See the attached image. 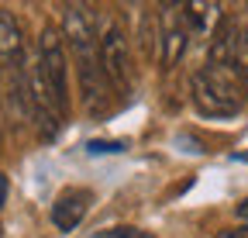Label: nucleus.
Instances as JSON below:
<instances>
[{
  "label": "nucleus",
  "mask_w": 248,
  "mask_h": 238,
  "mask_svg": "<svg viewBox=\"0 0 248 238\" xmlns=\"http://www.w3.org/2000/svg\"><path fill=\"white\" fill-rule=\"evenodd\" d=\"M86 152L90 156H117V152H124V142H86Z\"/></svg>",
  "instance_id": "obj_9"
},
{
  "label": "nucleus",
  "mask_w": 248,
  "mask_h": 238,
  "mask_svg": "<svg viewBox=\"0 0 248 238\" xmlns=\"http://www.w3.org/2000/svg\"><path fill=\"white\" fill-rule=\"evenodd\" d=\"M97 55H100V69L107 86L114 83L117 90H128L131 79H135V66H131V45L124 38V28L107 17L97 28Z\"/></svg>",
  "instance_id": "obj_4"
},
{
  "label": "nucleus",
  "mask_w": 248,
  "mask_h": 238,
  "mask_svg": "<svg viewBox=\"0 0 248 238\" xmlns=\"http://www.w3.org/2000/svg\"><path fill=\"white\" fill-rule=\"evenodd\" d=\"M214 238H248V224H238V228H224V231H217Z\"/></svg>",
  "instance_id": "obj_12"
},
{
  "label": "nucleus",
  "mask_w": 248,
  "mask_h": 238,
  "mask_svg": "<svg viewBox=\"0 0 248 238\" xmlns=\"http://www.w3.org/2000/svg\"><path fill=\"white\" fill-rule=\"evenodd\" d=\"M234 214H238V218H241V221L248 224V197H245V200H241V204L234 207Z\"/></svg>",
  "instance_id": "obj_13"
},
{
  "label": "nucleus",
  "mask_w": 248,
  "mask_h": 238,
  "mask_svg": "<svg viewBox=\"0 0 248 238\" xmlns=\"http://www.w3.org/2000/svg\"><path fill=\"white\" fill-rule=\"evenodd\" d=\"M4 200H7V176L0 173V207H4Z\"/></svg>",
  "instance_id": "obj_14"
},
{
  "label": "nucleus",
  "mask_w": 248,
  "mask_h": 238,
  "mask_svg": "<svg viewBox=\"0 0 248 238\" xmlns=\"http://www.w3.org/2000/svg\"><path fill=\"white\" fill-rule=\"evenodd\" d=\"M190 94H193L197 114H203V117H234L245 107L234 76L228 69H217V66H207V69L193 73Z\"/></svg>",
  "instance_id": "obj_2"
},
{
  "label": "nucleus",
  "mask_w": 248,
  "mask_h": 238,
  "mask_svg": "<svg viewBox=\"0 0 248 238\" xmlns=\"http://www.w3.org/2000/svg\"><path fill=\"white\" fill-rule=\"evenodd\" d=\"M162 11H166V14H162V24H159V63H162L166 69H172L179 59H183L190 35L183 32V24H179V17H176V7H162Z\"/></svg>",
  "instance_id": "obj_7"
},
{
  "label": "nucleus",
  "mask_w": 248,
  "mask_h": 238,
  "mask_svg": "<svg viewBox=\"0 0 248 238\" xmlns=\"http://www.w3.org/2000/svg\"><path fill=\"white\" fill-rule=\"evenodd\" d=\"M135 231H138V228H131V224H117V228H107V231H100L97 238H135Z\"/></svg>",
  "instance_id": "obj_10"
},
{
  "label": "nucleus",
  "mask_w": 248,
  "mask_h": 238,
  "mask_svg": "<svg viewBox=\"0 0 248 238\" xmlns=\"http://www.w3.org/2000/svg\"><path fill=\"white\" fill-rule=\"evenodd\" d=\"M138 48L145 55H152L155 48H159V24H155L152 11H141V17H138Z\"/></svg>",
  "instance_id": "obj_8"
},
{
  "label": "nucleus",
  "mask_w": 248,
  "mask_h": 238,
  "mask_svg": "<svg viewBox=\"0 0 248 238\" xmlns=\"http://www.w3.org/2000/svg\"><path fill=\"white\" fill-rule=\"evenodd\" d=\"M135 238H155V235H148V231H141V228H138V231H135Z\"/></svg>",
  "instance_id": "obj_15"
},
{
  "label": "nucleus",
  "mask_w": 248,
  "mask_h": 238,
  "mask_svg": "<svg viewBox=\"0 0 248 238\" xmlns=\"http://www.w3.org/2000/svg\"><path fill=\"white\" fill-rule=\"evenodd\" d=\"M176 17L186 35L207 38L221 24V4H214V0H186V4H176Z\"/></svg>",
  "instance_id": "obj_5"
},
{
  "label": "nucleus",
  "mask_w": 248,
  "mask_h": 238,
  "mask_svg": "<svg viewBox=\"0 0 248 238\" xmlns=\"http://www.w3.org/2000/svg\"><path fill=\"white\" fill-rule=\"evenodd\" d=\"M90 200H93V197H90L86 190H79V187L62 190V193L55 197V204H52V224H55L62 235L76 231L79 221H83L86 211H90Z\"/></svg>",
  "instance_id": "obj_6"
},
{
  "label": "nucleus",
  "mask_w": 248,
  "mask_h": 238,
  "mask_svg": "<svg viewBox=\"0 0 248 238\" xmlns=\"http://www.w3.org/2000/svg\"><path fill=\"white\" fill-rule=\"evenodd\" d=\"M35 69L45 79L48 94L55 100V107L62 111V117H69V59H66V42L55 24H45L38 35V48H35Z\"/></svg>",
  "instance_id": "obj_3"
},
{
  "label": "nucleus",
  "mask_w": 248,
  "mask_h": 238,
  "mask_svg": "<svg viewBox=\"0 0 248 238\" xmlns=\"http://www.w3.org/2000/svg\"><path fill=\"white\" fill-rule=\"evenodd\" d=\"M234 83H238V90H241V100H248V69H231Z\"/></svg>",
  "instance_id": "obj_11"
},
{
  "label": "nucleus",
  "mask_w": 248,
  "mask_h": 238,
  "mask_svg": "<svg viewBox=\"0 0 248 238\" xmlns=\"http://www.w3.org/2000/svg\"><path fill=\"white\" fill-rule=\"evenodd\" d=\"M62 42L73 52L86 114H104L107 111V79H104L100 55H97V14H93V7H86V4L62 7Z\"/></svg>",
  "instance_id": "obj_1"
}]
</instances>
